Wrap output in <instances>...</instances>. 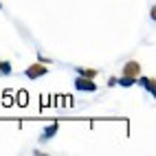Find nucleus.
<instances>
[{
	"instance_id": "nucleus-10",
	"label": "nucleus",
	"mask_w": 156,
	"mask_h": 156,
	"mask_svg": "<svg viewBox=\"0 0 156 156\" xmlns=\"http://www.w3.org/2000/svg\"><path fill=\"white\" fill-rule=\"evenodd\" d=\"M0 7H2V5H0Z\"/></svg>"
},
{
	"instance_id": "nucleus-6",
	"label": "nucleus",
	"mask_w": 156,
	"mask_h": 156,
	"mask_svg": "<svg viewBox=\"0 0 156 156\" xmlns=\"http://www.w3.org/2000/svg\"><path fill=\"white\" fill-rule=\"evenodd\" d=\"M0 73H2V75H9V73H11V64H7V62H0Z\"/></svg>"
},
{
	"instance_id": "nucleus-7",
	"label": "nucleus",
	"mask_w": 156,
	"mask_h": 156,
	"mask_svg": "<svg viewBox=\"0 0 156 156\" xmlns=\"http://www.w3.org/2000/svg\"><path fill=\"white\" fill-rule=\"evenodd\" d=\"M121 86H132L134 84V79H130V77H121V79H117Z\"/></svg>"
},
{
	"instance_id": "nucleus-8",
	"label": "nucleus",
	"mask_w": 156,
	"mask_h": 156,
	"mask_svg": "<svg viewBox=\"0 0 156 156\" xmlns=\"http://www.w3.org/2000/svg\"><path fill=\"white\" fill-rule=\"evenodd\" d=\"M79 75H81V77H90V79H92V77H95V70H81V68H79Z\"/></svg>"
},
{
	"instance_id": "nucleus-2",
	"label": "nucleus",
	"mask_w": 156,
	"mask_h": 156,
	"mask_svg": "<svg viewBox=\"0 0 156 156\" xmlns=\"http://www.w3.org/2000/svg\"><path fill=\"white\" fill-rule=\"evenodd\" d=\"M141 75V64L139 62H128L123 66V77H130V79H136Z\"/></svg>"
},
{
	"instance_id": "nucleus-9",
	"label": "nucleus",
	"mask_w": 156,
	"mask_h": 156,
	"mask_svg": "<svg viewBox=\"0 0 156 156\" xmlns=\"http://www.w3.org/2000/svg\"><path fill=\"white\" fill-rule=\"evenodd\" d=\"M18 103H20V106H24V103H27V95H24V92H20V101Z\"/></svg>"
},
{
	"instance_id": "nucleus-1",
	"label": "nucleus",
	"mask_w": 156,
	"mask_h": 156,
	"mask_svg": "<svg viewBox=\"0 0 156 156\" xmlns=\"http://www.w3.org/2000/svg\"><path fill=\"white\" fill-rule=\"evenodd\" d=\"M75 88L81 90V92H95V90H97V84H95L90 77H79V79L75 81Z\"/></svg>"
},
{
	"instance_id": "nucleus-5",
	"label": "nucleus",
	"mask_w": 156,
	"mask_h": 156,
	"mask_svg": "<svg viewBox=\"0 0 156 156\" xmlns=\"http://www.w3.org/2000/svg\"><path fill=\"white\" fill-rule=\"evenodd\" d=\"M57 128H59L57 123H51V126H48V128L44 130V134H42V139H44V141H46V139H51V136H53V134L57 132Z\"/></svg>"
},
{
	"instance_id": "nucleus-4",
	"label": "nucleus",
	"mask_w": 156,
	"mask_h": 156,
	"mask_svg": "<svg viewBox=\"0 0 156 156\" xmlns=\"http://www.w3.org/2000/svg\"><path fill=\"white\" fill-rule=\"evenodd\" d=\"M141 86L147 90V92H156V84H154V79H150V77H141Z\"/></svg>"
},
{
	"instance_id": "nucleus-3",
	"label": "nucleus",
	"mask_w": 156,
	"mask_h": 156,
	"mask_svg": "<svg viewBox=\"0 0 156 156\" xmlns=\"http://www.w3.org/2000/svg\"><path fill=\"white\" fill-rule=\"evenodd\" d=\"M42 75H46V66L44 64H31L27 68V77L29 79H37V77H42Z\"/></svg>"
}]
</instances>
